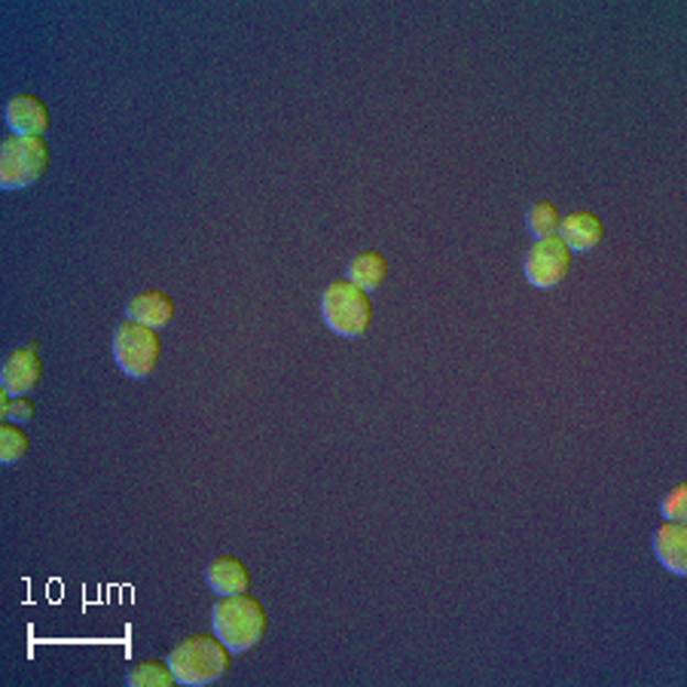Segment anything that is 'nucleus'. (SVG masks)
I'll return each instance as SVG.
<instances>
[{
    "label": "nucleus",
    "mask_w": 687,
    "mask_h": 687,
    "mask_svg": "<svg viewBox=\"0 0 687 687\" xmlns=\"http://www.w3.org/2000/svg\"><path fill=\"white\" fill-rule=\"evenodd\" d=\"M50 144L46 138H7L0 144V187L25 189L46 175Z\"/></svg>",
    "instance_id": "5"
},
{
    "label": "nucleus",
    "mask_w": 687,
    "mask_h": 687,
    "mask_svg": "<svg viewBox=\"0 0 687 687\" xmlns=\"http://www.w3.org/2000/svg\"><path fill=\"white\" fill-rule=\"evenodd\" d=\"M0 413H3V418H10L15 425H22V422H31V418H34V401H31V397H13Z\"/></svg>",
    "instance_id": "18"
},
{
    "label": "nucleus",
    "mask_w": 687,
    "mask_h": 687,
    "mask_svg": "<svg viewBox=\"0 0 687 687\" xmlns=\"http://www.w3.org/2000/svg\"><path fill=\"white\" fill-rule=\"evenodd\" d=\"M165 663L172 666L177 685L205 687L215 685L217 678H223L232 666V651H229L217 635H187L184 642H177Z\"/></svg>",
    "instance_id": "1"
},
{
    "label": "nucleus",
    "mask_w": 687,
    "mask_h": 687,
    "mask_svg": "<svg viewBox=\"0 0 687 687\" xmlns=\"http://www.w3.org/2000/svg\"><path fill=\"white\" fill-rule=\"evenodd\" d=\"M126 318L144 324V327H153V330H162L175 318V303L165 291H141L126 303Z\"/></svg>",
    "instance_id": "10"
},
{
    "label": "nucleus",
    "mask_w": 687,
    "mask_h": 687,
    "mask_svg": "<svg viewBox=\"0 0 687 687\" xmlns=\"http://www.w3.org/2000/svg\"><path fill=\"white\" fill-rule=\"evenodd\" d=\"M205 580L217 596H242L251 590V571L239 556H215L205 568Z\"/></svg>",
    "instance_id": "9"
},
{
    "label": "nucleus",
    "mask_w": 687,
    "mask_h": 687,
    "mask_svg": "<svg viewBox=\"0 0 687 687\" xmlns=\"http://www.w3.org/2000/svg\"><path fill=\"white\" fill-rule=\"evenodd\" d=\"M661 513L669 523H687V483H675L661 501Z\"/></svg>",
    "instance_id": "17"
},
{
    "label": "nucleus",
    "mask_w": 687,
    "mask_h": 687,
    "mask_svg": "<svg viewBox=\"0 0 687 687\" xmlns=\"http://www.w3.org/2000/svg\"><path fill=\"white\" fill-rule=\"evenodd\" d=\"M321 318L337 337H364L367 330H370V321H373V299L361 287L339 279V282L324 287Z\"/></svg>",
    "instance_id": "3"
},
{
    "label": "nucleus",
    "mask_w": 687,
    "mask_h": 687,
    "mask_svg": "<svg viewBox=\"0 0 687 687\" xmlns=\"http://www.w3.org/2000/svg\"><path fill=\"white\" fill-rule=\"evenodd\" d=\"M162 358L160 330L126 321L113 330V361L129 379H148Z\"/></svg>",
    "instance_id": "4"
},
{
    "label": "nucleus",
    "mask_w": 687,
    "mask_h": 687,
    "mask_svg": "<svg viewBox=\"0 0 687 687\" xmlns=\"http://www.w3.org/2000/svg\"><path fill=\"white\" fill-rule=\"evenodd\" d=\"M211 626L232 654H242L260 645V639L266 633V608L251 593L220 596V602L211 608Z\"/></svg>",
    "instance_id": "2"
},
{
    "label": "nucleus",
    "mask_w": 687,
    "mask_h": 687,
    "mask_svg": "<svg viewBox=\"0 0 687 687\" xmlns=\"http://www.w3.org/2000/svg\"><path fill=\"white\" fill-rule=\"evenodd\" d=\"M523 272L532 287H556L559 282H566V275L571 272V251L566 248V242L559 236H550V239H541L526 251V260H523Z\"/></svg>",
    "instance_id": "6"
},
{
    "label": "nucleus",
    "mask_w": 687,
    "mask_h": 687,
    "mask_svg": "<svg viewBox=\"0 0 687 687\" xmlns=\"http://www.w3.org/2000/svg\"><path fill=\"white\" fill-rule=\"evenodd\" d=\"M28 434L15 425V422H7V425H0V461L3 465H15V461H22L28 452Z\"/></svg>",
    "instance_id": "16"
},
{
    "label": "nucleus",
    "mask_w": 687,
    "mask_h": 687,
    "mask_svg": "<svg viewBox=\"0 0 687 687\" xmlns=\"http://www.w3.org/2000/svg\"><path fill=\"white\" fill-rule=\"evenodd\" d=\"M43 379V361L34 351V346L15 349L7 355L3 370H0V389L10 391L13 397H28L31 391L41 385Z\"/></svg>",
    "instance_id": "7"
},
{
    "label": "nucleus",
    "mask_w": 687,
    "mask_h": 687,
    "mask_svg": "<svg viewBox=\"0 0 687 687\" xmlns=\"http://www.w3.org/2000/svg\"><path fill=\"white\" fill-rule=\"evenodd\" d=\"M126 685L129 687H172V685H177V678H175V673H172V666H168V663L144 661L126 673Z\"/></svg>",
    "instance_id": "15"
},
{
    "label": "nucleus",
    "mask_w": 687,
    "mask_h": 687,
    "mask_svg": "<svg viewBox=\"0 0 687 687\" xmlns=\"http://www.w3.org/2000/svg\"><path fill=\"white\" fill-rule=\"evenodd\" d=\"M389 279V260L367 248L361 254H355L346 266V282H351L355 287H361L364 294H377L379 287Z\"/></svg>",
    "instance_id": "13"
},
{
    "label": "nucleus",
    "mask_w": 687,
    "mask_h": 687,
    "mask_svg": "<svg viewBox=\"0 0 687 687\" xmlns=\"http://www.w3.org/2000/svg\"><path fill=\"white\" fill-rule=\"evenodd\" d=\"M3 120L13 129L15 138H43L50 129V110L37 95L19 92L7 101Z\"/></svg>",
    "instance_id": "8"
},
{
    "label": "nucleus",
    "mask_w": 687,
    "mask_h": 687,
    "mask_svg": "<svg viewBox=\"0 0 687 687\" xmlns=\"http://www.w3.org/2000/svg\"><path fill=\"white\" fill-rule=\"evenodd\" d=\"M654 556L661 559L666 571L673 575H687V523H663L654 532Z\"/></svg>",
    "instance_id": "11"
},
{
    "label": "nucleus",
    "mask_w": 687,
    "mask_h": 687,
    "mask_svg": "<svg viewBox=\"0 0 687 687\" xmlns=\"http://www.w3.org/2000/svg\"><path fill=\"white\" fill-rule=\"evenodd\" d=\"M559 223H563V215H559V208L553 203H547V199L532 203V208L526 211V227L535 242L556 236V232H559Z\"/></svg>",
    "instance_id": "14"
},
{
    "label": "nucleus",
    "mask_w": 687,
    "mask_h": 687,
    "mask_svg": "<svg viewBox=\"0 0 687 687\" xmlns=\"http://www.w3.org/2000/svg\"><path fill=\"white\" fill-rule=\"evenodd\" d=\"M556 236L566 242L568 251H593V248L602 244L606 227H602V220L593 211H571V215L563 217Z\"/></svg>",
    "instance_id": "12"
}]
</instances>
